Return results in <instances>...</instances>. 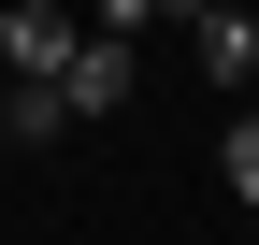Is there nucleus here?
I'll use <instances>...</instances> for the list:
<instances>
[{"instance_id": "nucleus-1", "label": "nucleus", "mask_w": 259, "mask_h": 245, "mask_svg": "<svg viewBox=\"0 0 259 245\" xmlns=\"http://www.w3.org/2000/svg\"><path fill=\"white\" fill-rule=\"evenodd\" d=\"M130 87H144V58H130V29H72V58H58V101H72V115H115Z\"/></svg>"}, {"instance_id": "nucleus-2", "label": "nucleus", "mask_w": 259, "mask_h": 245, "mask_svg": "<svg viewBox=\"0 0 259 245\" xmlns=\"http://www.w3.org/2000/svg\"><path fill=\"white\" fill-rule=\"evenodd\" d=\"M187 44H202L216 87H259V0H202V15H187Z\"/></svg>"}, {"instance_id": "nucleus-3", "label": "nucleus", "mask_w": 259, "mask_h": 245, "mask_svg": "<svg viewBox=\"0 0 259 245\" xmlns=\"http://www.w3.org/2000/svg\"><path fill=\"white\" fill-rule=\"evenodd\" d=\"M72 58V15L58 0H0V72H58Z\"/></svg>"}, {"instance_id": "nucleus-4", "label": "nucleus", "mask_w": 259, "mask_h": 245, "mask_svg": "<svg viewBox=\"0 0 259 245\" xmlns=\"http://www.w3.org/2000/svg\"><path fill=\"white\" fill-rule=\"evenodd\" d=\"M58 130H72V101H58V72H0V144L29 159V144H58Z\"/></svg>"}, {"instance_id": "nucleus-5", "label": "nucleus", "mask_w": 259, "mask_h": 245, "mask_svg": "<svg viewBox=\"0 0 259 245\" xmlns=\"http://www.w3.org/2000/svg\"><path fill=\"white\" fill-rule=\"evenodd\" d=\"M216 188H231V202H259V101L216 130Z\"/></svg>"}, {"instance_id": "nucleus-6", "label": "nucleus", "mask_w": 259, "mask_h": 245, "mask_svg": "<svg viewBox=\"0 0 259 245\" xmlns=\"http://www.w3.org/2000/svg\"><path fill=\"white\" fill-rule=\"evenodd\" d=\"M158 15H173V0H101V29H130V44H144Z\"/></svg>"}]
</instances>
